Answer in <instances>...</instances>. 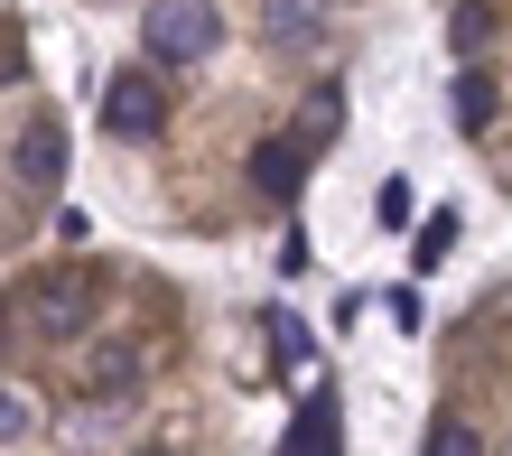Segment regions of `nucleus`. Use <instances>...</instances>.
<instances>
[{"instance_id": "nucleus-12", "label": "nucleus", "mask_w": 512, "mask_h": 456, "mask_svg": "<svg viewBox=\"0 0 512 456\" xmlns=\"http://www.w3.org/2000/svg\"><path fill=\"white\" fill-rule=\"evenodd\" d=\"M28 429H38V401H28V391H10V382H0V447H19Z\"/></svg>"}, {"instance_id": "nucleus-2", "label": "nucleus", "mask_w": 512, "mask_h": 456, "mask_svg": "<svg viewBox=\"0 0 512 456\" xmlns=\"http://www.w3.org/2000/svg\"><path fill=\"white\" fill-rule=\"evenodd\" d=\"M94 308H103V270H56V280L28 289V326H38L47 345H75L84 326H94Z\"/></svg>"}, {"instance_id": "nucleus-6", "label": "nucleus", "mask_w": 512, "mask_h": 456, "mask_svg": "<svg viewBox=\"0 0 512 456\" xmlns=\"http://www.w3.org/2000/svg\"><path fill=\"white\" fill-rule=\"evenodd\" d=\"M252 187H261V196H280V205H289L298 187H308V149H298L289 131H280V140H261V149H252Z\"/></svg>"}, {"instance_id": "nucleus-8", "label": "nucleus", "mask_w": 512, "mask_h": 456, "mask_svg": "<svg viewBox=\"0 0 512 456\" xmlns=\"http://www.w3.org/2000/svg\"><path fill=\"white\" fill-rule=\"evenodd\" d=\"M140 382H149V354H140V345H103V354H94V391H103L112 410L140 401Z\"/></svg>"}, {"instance_id": "nucleus-7", "label": "nucleus", "mask_w": 512, "mask_h": 456, "mask_svg": "<svg viewBox=\"0 0 512 456\" xmlns=\"http://www.w3.org/2000/svg\"><path fill=\"white\" fill-rule=\"evenodd\" d=\"M261 28H270V47H317L326 38V0H261Z\"/></svg>"}, {"instance_id": "nucleus-10", "label": "nucleus", "mask_w": 512, "mask_h": 456, "mask_svg": "<svg viewBox=\"0 0 512 456\" xmlns=\"http://www.w3.org/2000/svg\"><path fill=\"white\" fill-rule=\"evenodd\" d=\"M485 121H494V84L466 66V75H457V131H466V140H485Z\"/></svg>"}, {"instance_id": "nucleus-17", "label": "nucleus", "mask_w": 512, "mask_h": 456, "mask_svg": "<svg viewBox=\"0 0 512 456\" xmlns=\"http://www.w3.org/2000/svg\"><path fill=\"white\" fill-rule=\"evenodd\" d=\"M140 456H168V447H140Z\"/></svg>"}, {"instance_id": "nucleus-9", "label": "nucleus", "mask_w": 512, "mask_h": 456, "mask_svg": "<svg viewBox=\"0 0 512 456\" xmlns=\"http://www.w3.org/2000/svg\"><path fill=\"white\" fill-rule=\"evenodd\" d=\"M336 131H345V84H317V94H308V112L289 121V140H298V149L317 159V149L336 140Z\"/></svg>"}, {"instance_id": "nucleus-13", "label": "nucleus", "mask_w": 512, "mask_h": 456, "mask_svg": "<svg viewBox=\"0 0 512 456\" xmlns=\"http://www.w3.org/2000/svg\"><path fill=\"white\" fill-rule=\"evenodd\" d=\"M447 242H457V215H429V233L410 242V261H419V270H438V261H447Z\"/></svg>"}, {"instance_id": "nucleus-11", "label": "nucleus", "mask_w": 512, "mask_h": 456, "mask_svg": "<svg viewBox=\"0 0 512 456\" xmlns=\"http://www.w3.org/2000/svg\"><path fill=\"white\" fill-rule=\"evenodd\" d=\"M485 28H494V10H485V0H447V38H457V56H475V47H485Z\"/></svg>"}, {"instance_id": "nucleus-1", "label": "nucleus", "mask_w": 512, "mask_h": 456, "mask_svg": "<svg viewBox=\"0 0 512 456\" xmlns=\"http://www.w3.org/2000/svg\"><path fill=\"white\" fill-rule=\"evenodd\" d=\"M140 47L159 56V66H205V56L224 47V10L215 0H149L140 10Z\"/></svg>"}, {"instance_id": "nucleus-5", "label": "nucleus", "mask_w": 512, "mask_h": 456, "mask_svg": "<svg viewBox=\"0 0 512 456\" xmlns=\"http://www.w3.org/2000/svg\"><path fill=\"white\" fill-rule=\"evenodd\" d=\"M19 177H28V187H56V177H66V121H56V112H38L19 131Z\"/></svg>"}, {"instance_id": "nucleus-16", "label": "nucleus", "mask_w": 512, "mask_h": 456, "mask_svg": "<svg viewBox=\"0 0 512 456\" xmlns=\"http://www.w3.org/2000/svg\"><path fill=\"white\" fill-rule=\"evenodd\" d=\"M10 317H19V308H0V345H10Z\"/></svg>"}, {"instance_id": "nucleus-14", "label": "nucleus", "mask_w": 512, "mask_h": 456, "mask_svg": "<svg viewBox=\"0 0 512 456\" xmlns=\"http://www.w3.org/2000/svg\"><path fill=\"white\" fill-rule=\"evenodd\" d=\"M429 456H485V438H475L466 419H438V429H429Z\"/></svg>"}, {"instance_id": "nucleus-4", "label": "nucleus", "mask_w": 512, "mask_h": 456, "mask_svg": "<svg viewBox=\"0 0 512 456\" xmlns=\"http://www.w3.org/2000/svg\"><path fill=\"white\" fill-rule=\"evenodd\" d=\"M280 456H345V419H336V401H326V391H308V410L289 419Z\"/></svg>"}, {"instance_id": "nucleus-3", "label": "nucleus", "mask_w": 512, "mask_h": 456, "mask_svg": "<svg viewBox=\"0 0 512 456\" xmlns=\"http://www.w3.org/2000/svg\"><path fill=\"white\" fill-rule=\"evenodd\" d=\"M103 131H112V140H159V131H168V94H159V75H112V94H103Z\"/></svg>"}, {"instance_id": "nucleus-15", "label": "nucleus", "mask_w": 512, "mask_h": 456, "mask_svg": "<svg viewBox=\"0 0 512 456\" xmlns=\"http://www.w3.org/2000/svg\"><path fill=\"white\" fill-rule=\"evenodd\" d=\"M382 308H391V326H410V336H419V317H429V308H419V289H391Z\"/></svg>"}]
</instances>
